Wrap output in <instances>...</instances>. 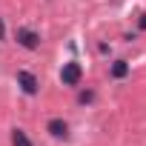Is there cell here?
I'll use <instances>...</instances> for the list:
<instances>
[{"label": "cell", "instance_id": "cell-1", "mask_svg": "<svg viewBox=\"0 0 146 146\" xmlns=\"http://www.w3.org/2000/svg\"><path fill=\"white\" fill-rule=\"evenodd\" d=\"M80 78H83V69H80V63H66L63 69H60V80H63V86H78L80 83Z\"/></svg>", "mask_w": 146, "mask_h": 146}, {"label": "cell", "instance_id": "cell-2", "mask_svg": "<svg viewBox=\"0 0 146 146\" xmlns=\"http://www.w3.org/2000/svg\"><path fill=\"white\" fill-rule=\"evenodd\" d=\"M17 86H20L26 95H37V92H40V80L32 75V72H26V69L17 72Z\"/></svg>", "mask_w": 146, "mask_h": 146}, {"label": "cell", "instance_id": "cell-3", "mask_svg": "<svg viewBox=\"0 0 146 146\" xmlns=\"http://www.w3.org/2000/svg\"><path fill=\"white\" fill-rule=\"evenodd\" d=\"M17 43H20L23 49L35 52V49L40 46V35H37V32H32V29H17Z\"/></svg>", "mask_w": 146, "mask_h": 146}, {"label": "cell", "instance_id": "cell-4", "mask_svg": "<svg viewBox=\"0 0 146 146\" xmlns=\"http://www.w3.org/2000/svg\"><path fill=\"white\" fill-rule=\"evenodd\" d=\"M46 132H49L52 137H66V132H69V123H66L63 117H52V120L46 123Z\"/></svg>", "mask_w": 146, "mask_h": 146}, {"label": "cell", "instance_id": "cell-5", "mask_svg": "<svg viewBox=\"0 0 146 146\" xmlns=\"http://www.w3.org/2000/svg\"><path fill=\"white\" fill-rule=\"evenodd\" d=\"M109 75H112L115 80H123V78L129 75V63H126V60H115L112 69H109Z\"/></svg>", "mask_w": 146, "mask_h": 146}, {"label": "cell", "instance_id": "cell-6", "mask_svg": "<svg viewBox=\"0 0 146 146\" xmlns=\"http://www.w3.org/2000/svg\"><path fill=\"white\" fill-rule=\"evenodd\" d=\"M12 143H15V146H35V143L26 137L23 129H15V132H12Z\"/></svg>", "mask_w": 146, "mask_h": 146}, {"label": "cell", "instance_id": "cell-7", "mask_svg": "<svg viewBox=\"0 0 146 146\" xmlns=\"http://www.w3.org/2000/svg\"><path fill=\"white\" fill-rule=\"evenodd\" d=\"M92 98H95V95H92V92H80V98H78V100H80V103H89V100H92Z\"/></svg>", "mask_w": 146, "mask_h": 146}, {"label": "cell", "instance_id": "cell-8", "mask_svg": "<svg viewBox=\"0 0 146 146\" xmlns=\"http://www.w3.org/2000/svg\"><path fill=\"white\" fill-rule=\"evenodd\" d=\"M137 26H140V29H143V32H146V12H143V15H140V20H137Z\"/></svg>", "mask_w": 146, "mask_h": 146}, {"label": "cell", "instance_id": "cell-9", "mask_svg": "<svg viewBox=\"0 0 146 146\" xmlns=\"http://www.w3.org/2000/svg\"><path fill=\"white\" fill-rule=\"evenodd\" d=\"M6 37V26H3V17H0V40Z\"/></svg>", "mask_w": 146, "mask_h": 146}]
</instances>
